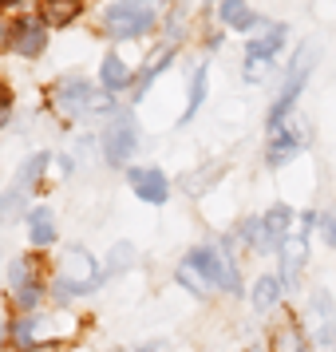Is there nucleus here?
Listing matches in <instances>:
<instances>
[{
  "mask_svg": "<svg viewBox=\"0 0 336 352\" xmlns=\"http://www.w3.org/2000/svg\"><path fill=\"white\" fill-rule=\"evenodd\" d=\"M131 190L139 194L143 202L150 206H162L166 198H170V186H166V175H162L159 166H139V170H131Z\"/></svg>",
  "mask_w": 336,
  "mask_h": 352,
  "instance_id": "obj_11",
  "label": "nucleus"
},
{
  "mask_svg": "<svg viewBox=\"0 0 336 352\" xmlns=\"http://www.w3.org/2000/svg\"><path fill=\"white\" fill-rule=\"evenodd\" d=\"M99 80H103V91L107 96H119V91H127L131 87V67L119 60V56H103V64H99Z\"/></svg>",
  "mask_w": 336,
  "mask_h": 352,
  "instance_id": "obj_16",
  "label": "nucleus"
},
{
  "mask_svg": "<svg viewBox=\"0 0 336 352\" xmlns=\"http://www.w3.org/2000/svg\"><path fill=\"white\" fill-rule=\"evenodd\" d=\"M12 4H20V0H0V8H12Z\"/></svg>",
  "mask_w": 336,
  "mask_h": 352,
  "instance_id": "obj_27",
  "label": "nucleus"
},
{
  "mask_svg": "<svg viewBox=\"0 0 336 352\" xmlns=\"http://www.w3.org/2000/svg\"><path fill=\"white\" fill-rule=\"evenodd\" d=\"M289 234H293V210L277 202V206L261 218V250H257V254H273V250H281Z\"/></svg>",
  "mask_w": 336,
  "mask_h": 352,
  "instance_id": "obj_10",
  "label": "nucleus"
},
{
  "mask_svg": "<svg viewBox=\"0 0 336 352\" xmlns=\"http://www.w3.org/2000/svg\"><path fill=\"white\" fill-rule=\"evenodd\" d=\"M44 166H48V155H44V151H36L32 159H28V162H24V166L16 170V178H12V190L28 194V190L36 186V178L44 175Z\"/></svg>",
  "mask_w": 336,
  "mask_h": 352,
  "instance_id": "obj_19",
  "label": "nucleus"
},
{
  "mask_svg": "<svg viewBox=\"0 0 336 352\" xmlns=\"http://www.w3.org/2000/svg\"><path fill=\"white\" fill-rule=\"evenodd\" d=\"M8 44H12L16 56L36 60L40 52L48 48V24H44V20H32V16L16 20V24H12V32H8Z\"/></svg>",
  "mask_w": 336,
  "mask_h": 352,
  "instance_id": "obj_9",
  "label": "nucleus"
},
{
  "mask_svg": "<svg viewBox=\"0 0 336 352\" xmlns=\"http://www.w3.org/2000/svg\"><path fill=\"white\" fill-rule=\"evenodd\" d=\"M135 146H139V123H135V115L131 111L111 115V123L103 131V159L111 162V166H123L135 155Z\"/></svg>",
  "mask_w": 336,
  "mask_h": 352,
  "instance_id": "obj_8",
  "label": "nucleus"
},
{
  "mask_svg": "<svg viewBox=\"0 0 336 352\" xmlns=\"http://www.w3.org/2000/svg\"><path fill=\"white\" fill-rule=\"evenodd\" d=\"M317 226V214L313 210H304L301 214V222L293 226V234L285 238V245L277 250V257H281V281L289 285H297V277H301L304 270V257H309V230Z\"/></svg>",
  "mask_w": 336,
  "mask_h": 352,
  "instance_id": "obj_5",
  "label": "nucleus"
},
{
  "mask_svg": "<svg viewBox=\"0 0 336 352\" xmlns=\"http://www.w3.org/2000/svg\"><path fill=\"white\" fill-rule=\"evenodd\" d=\"M178 285H186V289L194 293V297H210V293H214V285H210L206 277L198 273V265H194L190 257H186V261L178 265Z\"/></svg>",
  "mask_w": 336,
  "mask_h": 352,
  "instance_id": "obj_22",
  "label": "nucleus"
},
{
  "mask_svg": "<svg viewBox=\"0 0 336 352\" xmlns=\"http://www.w3.org/2000/svg\"><path fill=\"white\" fill-rule=\"evenodd\" d=\"M313 67H317V48H309V44H304V48L297 52L293 67L285 72V83H281V91H277V99H273V107H269V135L285 127L289 111H293V103L301 99L304 83H309V76H313Z\"/></svg>",
  "mask_w": 336,
  "mask_h": 352,
  "instance_id": "obj_1",
  "label": "nucleus"
},
{
  "mask_svg": "<svg viewBox=\"0 0 336 352\" xmlns=\"http://www.w3.org/2000/svg\"><path fill=\"white\" fill-rule=\"evenodd\" d=\"M20 214H24V194L8 186V190L0 194V222H16Z\"/></svg>",
  "mask_w": 336,
  "mask_h": 352,
  "instance_id": "obj_23",
  "label": "nucleus"
},
{
  "mask_svg": "<svg viewBox=\"0 0 336 352\" xmlns=\"http://www.w3.org/2000/svg\"><path fill=\"white\" fill-rule=\"evenodd\" d=\"M324 238H328V245L336 250V210H328V214H324Z\"/></svg>",
  "mask_w": 336,
  "mask_h": 352,
  "instance_id": "obj_24",
  "label": "nucleus"
},
{
  "mask_svg": "<svg viewBox=\"0 0 336 352\" xmlns=\"http://www.w3.org/2000/svg\"><path fill=\"white\" fill-rule=\"evenodd\" d=\"M155 8H127V4H111L103 12V32L111 40H139V36L155 32Z\"/></svg>",
  "mask_w": 336,
  "mask_h": 352,
  "instance_id": "obj_6",
  "label": "nucleus"
},
{
  "mask_svg": "<svg viewBox=\"0 0 336 352\" xmlns=\"http://www.w3.org/2000/svg\"><path fill=\"white\" fill-rule=\"evenodd\" d=\"M190 261L198 265V273H202L214 289L238 293V265L229 261L225 245H198V250L190 254Z\"/></svg>",
  "mask_w": 336,
  "mask_h": 352,
  "instance_id": "obj_7",
  "label": "nucleus"
},
{
  "mask_svg": "<svg viewBox=\"0 0 336 352\" xmlns=\"http://www.w3.org/2000/svg\"><path fill=\"white\" fill-rule=\"evenodd\" d=\"M206 83H210V67H194V80H190V99H186V111H182V123H190L198 107L206 103Z\"/></svg>",
  "mask_w": 336,
  "mask_h": 352,
  "instance_id": "obj_20",
  "label": "nucleus"
},
{
  "mask_svg": "<svg viewBox=\"0 0 336 352\" xmlns=\"http://www.w3.org/2000/svg\"><path fill=\"white\" fill-rule=\"evenodd\" d=\"M285 36H289L285 24H269L261 36H254V40L245 44V64H241L245 83L269 80V72L277 67V52H281V44H285Z\"/></svg>",
  "mask_w": 336,
  "mask_h": 352,
  "instance_id": "obj_2",
  "label": "nucleus"
},
{
  "mask_svg": "<svg viewBox=\"0 0 336 352\" xmlns=\"http://www.w3.org/2000/svg\"><path fill=\"white\" fill-rule=\"evenodd\" d=\"M4 119H8V96L0 91V123H4Z\"/></svg>",
  "mask_w": 336,
  "mask_h": 352,
  "instance_id": "obj_26",
  "label": "nucleus"
},
{
  "mask_svg": "<svg viewBox=\"0 0 336 352\" xmlns=\"http://www.w3.org/2000/svg\"><path fill=\"white\" fill-rule=\"evenodd\" d=\"M36 333H40V313H20L16 324H12V344L16 349H32Z\"/></svg>",
  "mask_w": 336,
  "mask_h": 352,
  "instance_id": "obj_21",
  "label": "nucleus"
},
{
  "mask_svg": "<svg viewBox=\"0 0 336 352\" xmlns=\"http://www.w3.org/2000/svg\"><path fill=\"white\" fill-rule=\"evenodd\" d=\"M273 352H309V336H304L293 320H285V324L273 333Z\"/></svg>",
  "mask_w": 336,
  "mask_h": 352,
  "instance_id": "obj_18",
  "label": "nucleus"
},
{
  "mask_svg": "<svg viewBox=\"0 0 336 352\" xmlns=\"http://www.w3.org/2000/svg\"><path fill=\"white\" fill-rule=\"evenodd\" d=\"M281 297H285V281L277 273H261L254 281V309L257 313H273L281 305Z\"/></svg>",
  "mask_w": 336,
  "mask_h": 352,
  "instance_id": "obj_15",
  "label": "nucleus"
},
{
  "mask_svg": "<svg viewBox=\"0 0 336 352\" xmlns=\"http://www.w3.org/2000/svg\"><path fill=\"white\" fill-rule=\"evenodd\" d=\"M83 12V0H40V20L48 28H67Z\"/></svg>",
  "mask_w": 336,
  "mask_h": 352,
  "instance_id": "obj_14",
  "label": "nucleus"
},
{
  "mask_svg": "<svg viewBox=\"0 0 336 352\" xmlns=\"http://www.w3.org/2000/svg\"><path fill=\"white\" fill-rule=\"evenodd\" d=\"M218 20H222L229 32H257V28L265 24L245 0H222V4H218Z\"/></svg>",
  "mask_w": 336,
  "mask_h": 352,
  "instance_id": "obj_12",
  "label": "nucleus"
},
{
  "mask_svg": "<svg viewBox=\"0 0 336 352\" xmlns=\"http://www.w3.org/2000/svg\"><path fill=\"white\" fill-rule=\"evenodd\" d=\"M28 238H32V245H52L56 241V218H52V210H32L28 214Z\"/></svg>",
  "mask_w": 336,
  "mask_h": 352,
  "instance_id": "obj_17",
  "label": "nucleus"
},
{
  "mask_svg": "<svg viewBox=\"0 0 336 352\" xmlns=\"http://www.w3.org/2000/svg\"><path fill=\"white\" fill-rule=\"evenodd\" d=\"M304 336L320 352H328L336 344V301L328 289H313L309 293V301H304Z\"/></svg>",
  "mask_w": 336,
  "mask_h": 352,
  "instance_id": "obj_3",
  "label": "nucleus"
},
{
  "mask_svg": "<svg viewBox=\"0 0 336 352\" xmlns=\"http://www.w3.org/2000/svg\"><path fill=\"white\" fill-rule=\"evenodd\" d=\"M0 340H4V324H0Z\"/></svg>",
  "mask_w": 336,
  "mask_h": 352,
  "instance_id": "obj_28",
  "label": "nucleus"
},
{
  "mask_svg": "<svg viewBox=\"0 0 336 352\" xmlns=\"http://www.w3.org/2000/svg\"><path fill=\"white\" fill-rule=\"evenodd\" d=\"M297 155H301V135L289 131V127L273 131L269 151H265V162H269V166H285V162H293Z\"/></svg>",
  "mask_w": 336,
  "mask_h": 352,
  "instance_id": "obj_13",
  "label": "nucleus"
},
{
  "mask_svg": "<svg viewBox=\"0 0 336 352\" xmlns=\"http://www.w3.org/2000/svg\"><path fill=\"white\" fill-rule=\"evenodd\" d=\"M56 111L71 115V119H83V115H96V111H107L111 107V99L99 96V87H91L87 80L80 76H67L60 87H56Z\"/></svg>",
  "mask_w": 336,
  "mask_h": 352,
  "instance_id": "obj_4",
  "label": "nucleus"
},
{
  "mask_svg": "<svg viewBox=\"0 0 336 352\" xmlns=\"http://www.w3.org/2000/svg\"><path fill=\"white\" fill-rule=\"evenodd\" d=\"M119 4H127V8H155V0H119Z\"/></svg>",
  "mask_w": 336,
  "mask_h": 352,
  "instance_id": "obj_25",
  "label": "nucleus"
}]
</instances>
